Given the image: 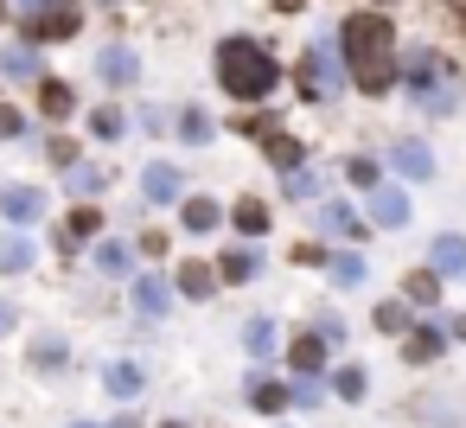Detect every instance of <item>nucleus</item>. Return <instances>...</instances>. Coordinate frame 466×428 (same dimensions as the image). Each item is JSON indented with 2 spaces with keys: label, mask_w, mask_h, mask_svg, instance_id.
Masks as SVG:
<instances>
[{
  "label": "nucleus",
  "mask_w": 466,
  "mask_h": 428,
  "mask_svg": "<svg viewBox=\"0 0 466 428\" xmlns=\"http://www.w3.org/2000/svg\"><path fill=\"white\" fill-rule=\"evenodd\" d=\"M339 46H345L351 84H358L364 97H383V90L396 84V33H390L383 14H351L345 33H339Z\"/></svg>",
  "instance_id": "1"
},
{
  "label": "nucleus",
  "mask_w": 466,
  "mask_h": 428,
  "mask_svg": "<svg viewBox=\"0 0 466 428\" xmlns=\"http://www.w3.org/2000/svg\"><path fill=\"white\" fill-rule=\"evenodd\" d=\"M218 84H224L237 103H262V97L281 84V65H275L262 46H249V39H224V46H218Z\"/></svg>",
  "instance_id": "2"
},
{
  "label": "nucleus",
  "mask_w": 466,
  "mask_h": 428,
  "mask_svg": "<svg viewBox=\"0 0 466 428\" xmlns=\"http://www.w3.org/2000/svg\"><path fill=\"white\" fill-rule=\"evenodd\" d=\"M402 77H409V90H415V103H421V109H434V116H441V109L453 103V71H447L434 52H415V58L402 65Z\"/></svg>",
  "instance_id": "3"
},
{
  "label": "nucleus",
  "mask_w": 466,
  "mask_h": 428,
  "mask_svg": "<svg viewBox=\"0 0 466 428\" xmlns=\"http://www.w3.org/2000/svg\"><path fill=\"white\" fill-rule=\"evenodd\" d=\"M20 20H26V33L33 39H71L77 26H84V14L71 7V0H20Z\"/></svg>",
  "instance_id": "4"
},
{
  "label": "nucleus",
  "mask_w": 466,
  "mask_h": 428,
  "mask_svg": "<svg viewBox=\"0 0 466 428\" xmlns=\"http://www.w3.org/2000/svg\"><path fill=\"white\" fill-rule=\"evenodd\" d=\"M370 218H377L383 230H402V224H409V199H402L396 186H370Z\"/></svg>",
  "instance_id": "5"
},
{
  "label": "nucleus",
  "mask_w": 466,
  "mask_h": 428,
  "mask_svg": "<svg viewBox=\"0 0 466 428\" xmlns=\"http://www.w3.org/2000/svg\"><path fill=\"white\" fill-rule=\"evenodd\" d=\"M0 211H7L14 224H33L46 211V192L39 186H7V192H0Z\"/></svg>",
  "instance_id": "6"
},
{
  "label": "nucleus",
  "mask_w": 466,
  "mask_h": 428,
  "mask_svg": "<svg viewBox=\"0 0 466 428\" xmlns=\"http://www.w3.org/2000/svg\"><path fill=\"white\" fill-rule=\"evenodd\" d=\"M96 71H103V84H116V90H122V84H135V77H141V58H135L128 46H109V52L96 58Z\"/></svg>",
  "instance_id": "7"
},
{
  "label": "nucleus",
  "mask_w": 466,
  "mask_h": 428,
  "mask_svg": "<svg viewBox=\"0 0 466 428\" xmlns=\"http://www.w3.org/2000/svg\"><path fill=\"white\" fill-rule=\"evenodd\" d=\"M300 90L307 97H332V52H307V71H300Z\"/></svg>",
  "instance_id": "8"
},
{
  "label": "nucleus",
  "mask_w": 466,
  "mask_h": 428,
  "mask_svg": "<svg viewBox=\"0 0 466 428\" xmlns=\"http://www.w3.org/2000/svg\"><path fill=\"white\" fill-rule=\"evenodd\" d=\"M167 301H173V288H167L160 275H141V281H135V313L160 320V313H167Z\"/></svg>",
  "instance_id": "9"
},
{
  "label": "nucleus",
  "mask_w": 466,
  "mask_h": 428,
  "mask_svg": "<svg viewBox=\"0 0 466 428\" xmlns=\"http://www.w3.org/2000/svg\"><path fill=\"white\" fill-rule=\"evenodd\" d=\"M262 154H268L281 173H288L294 160H307V154H300V141H294V135H281V128H262Z\"/></svg>",
  "instance_id": "10"
},
{
  "label": "nucleus",
  "mask_w": 466,
  "mask_h": 428,
  "mask_svg": "<svg viewBox=\"0 0 466 428\" xmlns=\"http://www.w3.org/2000/svg\"><path fill=\"white\" fill-rule=\"evenodd\" d=\"M396 173H402V179H428V173H434V154H428L421 141H402V148H396Z\"/></svg>",
  "instance_id": "11"
},
{
  "label": "nucleus",
  "mask_w": 466,
  "mask_h": 428,
  "mask_svg": "<svg viewBox=\"0 0 466 428\" xmlns=\"http://www.w3.org/2000/svg\"><path fill=\"white\" fill-rule=\"evenodd\" d=\"M179 186H186V179H179V167H147V173H141V192H147V199H160V205H167V199H179Z\"/></svg>",
  "instance_id": "12"
},
{
  "label": "nucleus",
  "mask_w": 466,
  "mask_h": 428,
  "mask_svg": "<svg viewBox=\"0 0 466 428\" xmlns=\"http://www.w3.org/2000/svg\"><path fill=\"white\" fill-rule=\"evenodd\" d=\"M218 281H224L218 269H205V262H179V294H192V301H205V294H211Z\"/></svg>",
  "instance_id": "13"
},
{
  "label": "nucleus",
  "mask_w": 466,
  "mask_h": 428,
  "mask_svg": "<svg viewBox=\"0 0 466 428\" xmlns=\"http://www.w3.org/2000/svg\"><path fill=\"white\" fill-rule=\"evenodd\" d=\"M249 403H256L262 415H281V409L294 403V390H288V383H268V377H256V383H249Z\"/></svg>",
  "instance_id": "14"
},
{
  "label": "nucleus",
  "mask_w": 466,
  "mask_h": 428,
  "mask_svg": "<svg viewBox=\"0 0 466 428\" xmlns=\"http://www.w3.org/2000/svg\"><path fill=\"white\" fill-rule=\"evenodd\" d=\"M256 269H262L256 250H230V256H218V275H224V281H256Z\"/></svg>",
  "instance_id": "15"
},
{
  "label": "nucleus",
  "mask_w": 466,
  "mask_h": 428,
  "mask_svg": "<svg viewBox=\"0 0 466 428\" xmlns=\"http://www.w3.org/2000/svg\"><path fill=\"white\" fill-rule=\"evenodd\" d=\"M326 345H332L326 332H307V339H294V352H288V358H294V371H307V377H313V371H319V358H326Z\"/></svg>",
  "instance_id": "16"
},
{
  "label": "nucleus",
  "mask_w": 466,
  "mask_h": 428,
  "mask_svg": "<svg viewBox=\"0 0 466 428\" xmlns=\"http://www.w3.org/2000/svg\"><path fill=\"white\" fill-rule=\"evenodd\" d=\"M434 269L441 275H466V237H434Z\"/></svg>",
  "instance_id": "17"
},
{
  "label": "nucleus",
  "mask_w": 466,
  "mask_h": 428,
  "mask_svg": "<svg viewBox=\"0 0 466 428\" xmlns=\"http://www.w3.org/2000/svg\"><path fill=\"white\" fill-rule=\"evenodd\" d=\"M0 71H7V77H20V84H33V77H39L33 46H7V52H0Z\"/></svg>",
  "instance_id": "18"
},
{
  "label": "nucleus",
  "mask_w": 466,
  "mask_h": 428,
  "mask_svg": "<svg viewBox=\"0 0 466 428\" xmlns=\"http://www.w3.org/2000/svg\"><path fill=\"white\" fill-rule=\"evenodd\" d=\"M39 109H46L52 122H65V116L77 109V97H71V84H39Z\"/></svg>",
  "instance_id": "19"
},
{
  "label": "nucleus",
  "mask_w": 466,
  "mask_h": 428,
  "mask_svg": "<svg viewBox=\"0 0 466 428\" xmlns=\"http://www.w3.org/2000/svg\"><path fill=\"white\" fill-rule=\"evenodd\" d=\"M326 275H332L339 288H358V281H364V256H358V250H339V256L326 262Z\"/></svg>",
  "instance_id": "20"
},
{
  "label": "nucleus",
  "mask_w": 466,
  "mask_h": 428,
  "mask_svg": "<svg viewBox=\"0 0 466 428\" xmlns=\"http://www.w3.org/2000/svg\"><path fill=\"white\" fill-rule=\"evenodd\" d=\"M179 218H186V230H192V237H198V230H211V224H218V218H224V211H218V205H211V199H186V211H179Z\"/></svg>",
  "instance_id": "21"
},
{
  "label": "nucleus",
  "mask_w": 466,
  "mask_h": 428,
  "mask_svg": "<svg viewBox=\"0 0 466 428\" xmlns=\"http://www.w3.org/2000/svg\"><path fill=\"white\" fill-rule=\"evenodd\" d=\"M230 218H237V230H249V237H262V230H268V205H262V199H243Z\"/></svg>",
  "instance_id": "22"
},
{
  "label": "nucleus",
  "mask_w": 466,
  "mask_h": 428,
  "mask_svg": "<svg viewBox=\"0 0 466 428\" xmlns=\"http://www.w3.org/2000/svg\"><path fill=\"white\" fill-rule=\"evenodd\" d=\"M96 224H103V211H71V224H65V237H58V243H65V250H77L84 237H96Z\"/></svg>",
  "instance_id": "23"
},
{
  "label": "nucleus",
  "mask_w": 466,
  "mask_h": 428,
  "mask_svg": "<svg viewBox=\"0 0 466 428\" xmlns=\"http://www.w3.org/2000/svg\"><path fill=\"white\" fill-rule=\"evenodd\" d=\"M409 301L434 307V301H441V269H415V275H409Z\"/></svg>",
  "instance_id": "24"
},
{
  "label": "nucleus",
  "mask_w": 466,
  "mask_h": 428,
  "mask_svg": "<svg viewBox=\"0 0 466 428\" xmlns=\"http://www.w3.org/2000/svg\"><path fill=\"white\" fill-rule=\"evenodd\" d=\"M441 345H447V339H441L434 326H421V332H409V364H428V358H441Z\"/></svg>",
  "instance_id": "25"
},
{
  "label": "nucleus",
  "mask_w": 466,
  "mask_h": 428,
  "mask_svg": "<svg viewBox=\"0 0 466 428\" xmlns=\"http://www.w3.org/2000/svg\"><path fill=\"white\" fill-rule=\"evenodd\" d=\"M33 364H39V371H65V339H58V332L33 339Z\"/></svg>",
  "instance_id": "26"
},
{
  "label": "nucleus",
  "mask_w": 466,
  "mask_h": 428,
  "mask_svg": "<svg viewBox=\"0 0 466 428\" xmlns=\"http://www.w3.org/2000/svg\"><path fill=\"white\" fill-rule=\"evenodd\" d=\"M103 383H109V396H135L141 390V364H109Z\"/></svg>",
  "instance_id": "27"
},
{
  "label": "nucleus",
  "mask_w": 466,
  "mask_h": 428,
  "mask_svg": "<svg viewBox=\"0 0 466 428\" xmlns=\"http://www.w3.org/2000/svg\"><path fill=\"white\" fill-rule=\"evenodd\" d=\"M26 262H33V243H26V237H0V269L20 275Z\"/></svg>",
  "instance_id": "28"
},
{
  "label": "nucleus",
  "mask_w": 466,
  "mask_h": 428,
  "mask_svg": "<svg viewBox=\"0 0 466 428\" xmlns=\"http://www.w3.org/2000/svg\"><path fill=\"white\" fill-rule=\"evenodd\" d=\"M281 186H288V199H313V192H319V179H313L307 167H288V173H281Z\"/></svg>",
  "instance_id": "29"
},
{
  "label": "nucleus",
  "mask_w": 466,
  "mask_h": 428,
  "mask_svg": "<svg viewBox=\"0 0 466 428\" xmlns=\"http://www.w3.org/2000/svg\"><path fill=\"white\" fill-rule=\"evenodd\" d=\"M96 269L103 275H128V250L122 243H96Z\"/></svg>",
  "instance_id": "30"
},
{
  "label": "nucleus",
  "mask_w": 466,
  "mask_h": 428,
  "mask_svg": "<svg viewBox=\"0 0 466 428\" xmlns=\"http://www.w3.org/2000/svg\"><path fill=\"white\" fill-rule=\"evenodd\" d=\"M319 230H332V237L345 230V237H351L358 224H351V211H345V205H319Z\"/></svg>",
  "instance_id": "31"
},
{
  "label": "nucleus",
  "mask_w": 466,
  "mask_h": 428,
  "mask_svg": "<svg viewBox=\"0 0 466 428\" xmlns=\"http://www.w3.org/2000/svg\"><path fill=\"white\" fill-rule=\"evenodd\" d=\"M377 326H383V332H409V307H402V301H383V307H377Z\"/></svg>",
  "instance_id": "32"
},
{
  "label": "nucleus",
  "mask_w": 466,
  "mask_h": 428,
  "mask_svg": "<svg viewBox=\"0 0 466 428\" xmlns=\"http://www.w3.org/2000/svg\"><path fill=\"white\" fill-rule=\"evenodd\" d=\"M90 128H96L103 141H116V135H122L128 122H122V109H96V116H90Z\"/></svg>",
  "instance_id": "33"
},
{
  "label": "nucleus",
  "mask_w": 466,
  "mask_h": 428,
  "mask_svg": "<svg viewBox=\"0 0 466 428\" xmlns=\"http://www.w3.org/2000/svg\"><path fill=\"white\" fill-rule=\"evenodd\" d=\"M179 135H186V141H211V122H205L198 109H186V116H179Z\"/></svg>",
  "instance_id": "34"
},
{
  "label": "nucleus",
  "mask_w": 466,
  "mask_h": 428,
  "mask_svg": "<svg viewBox=\"0 0 466 428\" xmlns=\"http://www.w3.org/2000/svg\"><path fill=\"white\" fill-rule=\"evenodd\" d=\"M243 339H249V352H268V345H275V320H249Z\"/></svg>",
  "instance_id": "35"
},
{
  "label": "nucleus",
  "mask_w": 466,
  "mask_h": 428,
  "mask_svg": "<svg viewBox=\"0 0 466 428\" xmlns=\"http://www.w3.org/2000/svg\"><path fill=\"white\" fill-rule=\"evenodd\" d=\"M20 135H26V116L0 103V141H20Z\"/></svg>",
  "instance_id": "36"
},
{
  "label": "nucleus",
  "mask_w": 466,
  "mask_h": 428,
  "mask_svg": "<svg viewBox=\"0 0 466 428\" xmlns=\"http://www.w3.org/2000/svg\"><path fill=\"white\" fill-rule=\"evenodd\" d=\"M332 390H339L345 403H358V396H364V371H339V383H332Z\"/></svg>",
  "instance_id": "37"
},
{
  "label": "nucleus",
  "mask_w": 466,
  "mask_h": 428,
  "mask_svg": "<svg viewBox=\"0 0 466 428\" xmlns=\"http://www.w3.org/2000/svg\"><path fill=\"white\" fill-rule=\"evenodd\" d=\"M71 173V192H96L103 186V173H90V167H65Z\"/></svg>",
  "instance_id": "38"
},
{
  "label": "nucleus",
  "mask_w": 466,
  "mask_h": 428,
  "mask_svg": "<svg viewBox=\"0 0 466 428\" xmlns=\"http://www.w3.org/2000/svg\"><path fill=\"white\" fill-rule=\"evenodd\" d=\"M294 403H300V409H313V403H319V377H307V371H300V383H294Z\"/></svg>",
  "instance_id": "39"
},
{
  "label": "nucleus",
  "mask_w": 466,
  "mask_h": 428,
  "mask_svg": "<svg viewBox=\"0 0 466 428\" xmlns=\"http://www.w3.org/2000/svg\"><path fill=\"white\" fill-rule=\"evenodd\" d=\"M345 173H351L358 186H377V160H345Z\"/></svg>",
  "instance_id": "40"
},
{
  "label": "nucleus",
  "mask_w": 466,
  "mask_h": 428,
  "mask_svg": "<svg viewBox=\"0 0 466 428\" xmlns=\"http://www.w3.org/2000/svg\"><path fill=\"white\" fill-rule=\"evenodd\" d=\"M0 332H14V301H0Z\"/></svg>",
  "instance_id": "41"
},
{
  "label": "nucleus",
  "mask_w": 466,
  "mask_h": 428,
  "mask_svg": "<svg viewBox=\"0 0 466 428\" xmlns=\"http://www.w3.org/2000/svg\"><path fill=\"white\" fill-rule=\"evenodd\" d=\"M116 428H141V422H135V415H122V422H116Z\"/></svg>",
  "instance_id": "42"
},
{
  "label": "nucleus",
  "mask_w": 466,
  "mask_h": 428,
  "mask_svg": "<svg viewBox=\"0 0 466 428\" xmlns=\"http://www.w3.org/2000/svg\"><path fill=\"white\" fill-rule=\"evenodd\" d=\"M453 332H460V339H466V313H460V320H453Z\"/></svg>",
  "instance_id": "43"
},
{
  "label": "nucleus",
  "mask_w": 466,
  "mask_h": 428,
  "mask_svg": "<svg viewBox=\"0 0 466 428\" xmlns=\"http://www.w3.org/2000/svg\"><path fill=\"white\" fill-rule=\"evenodd\" d=\"M71 428H96V422H71Z\"/></svg>",
  "instance_id": "44"
},
{
  "label": "nucleus",
  "mask_w": 466,
  "mask_h": 428,
  "mask_svg": "<svg viewBox=\"0 0 466 428\" xmlns=\"http://www.w3.org/2000/svg\"><path fill=\"white\" fill-rule=\"evenodd\" d=\"M0 20H7V7H0Z\"/></svg>",
  "instance_id": "45"
},
{
  "label": "nucleus",
  "mask_w": 466,
  "mask_h": 428,
  "mask_svg": "<svg viewBox=\"0 0 466 428\" xmlns=\"http://www.w3.org/2000/svg\"><path fill=\"white\" fill-rule=\"evenodd\" d=\"M173 428H179V422H173Z\"/></svg>",
  "instance_id": "46"
}]
</instances>
